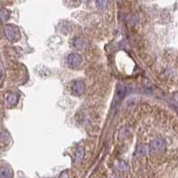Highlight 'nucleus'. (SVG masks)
I'll return each mask as SVG.
<instances>
[{"mask_svg":"<svg viewBox=\"0 0 178 178\" xmlns=\"http://www.w3.org/2000/svg\"><path fill=\"white\" fill-rule=\"evenodd\" d=\"M4 33H5V38L8 40H11V41H16V40L19 39L21 37L19 29L16 26L12 25V24L6 25L5 27Z\"/></svg>","mask_w":178,"mask_h":178,"instance_id":"f257e3e1","label":"nucleus"},{"mask_svg":"<svg viewBox=\"0 0 178 178\" xmlns=\"http://www.w3.org/2000/svg\"><path fill=\"white\" fill-rule=\"evenodd\" d=\"M165 148H166V142L163 139H154L150 142V149L154 152L162 151L165 150Z\"/></svg>","mask_w":178,"mask_h":178,"instance_id":"f03ea898","label":"nucleus"},{"mask_svg":"<svg viewBox=\"0 0 178 178\" xmlns=\"http://www.w3.org/2000/svg\"><path fill=\"white\" fill-rule=\"evenodd\" d=\"M81 61H82V58L77 53H72L67 57V62L73 67H77L81 63Z\"/></svg>","mask_w":178,"mask_h":178,"instance_id":"7ed1b4c3","label":"nucleus"},{"mask_svg":"<svg viewBox=\"0 0 178 178\" xmlns=\"http://www.w3.org/2000/svg\"><path fill=\"white\" fill-rule=\"evenodd\" d=\"M84 90H85V84L83 81L81 80L75 81L72 86V93L76 95H81L84 92Z\"/></svg>","mask_w":178,"mask_h":178,"instance_id":"20e7f679","label":"nucleus"},{"mask_svg":"<svg viewBox=\"0 0 178 178\" xmlns=\"http://www.w3.org/2000/svg\"><path fill=\"white\" fill-rule=\"evenodd\" d=\"M6 101L10 105H15L18 101V96L15 94H9L6 96Z\"/></svg>","mask_w":178,"mask_h":178,"instance_id":"39448f33","label":"nucleus"},{"mask_svg":"<svg viewBox=\"0 0 178 178\" xmlns=\"http://www.w3.org/2000/svg\"><path fill=\"white\" fill-rule=\"evenodd\" d=\"M84 154H85V151L83 148H80L77 150L76 153H75V157H74V161L76 163L81 162L82 160V158H84Z\"/></svg>","mask_w":178,"mask_h":178,"instance_id":"423d86ee","label":"nucleus"},{"mask_svg":"<svg viewBox=\"0 0 178 178\" xmlns=\"http://www.w3.org/2000/svg\"><path fill=\"white\" fill-rule=\"evenodd\" d=\"M13 177V172L11 169L8 168H2L1 169V178H12Z\"/></svg>","mask_w":178,"mask_h":178,"instance_id":"0eeeda50","label":"nucleus"},{"mask_svg":"<svg viewBox=\"0 0 178 178\" xmlns=\"http://www.w3.org/2000/svg\"><path fill=\"white\" fill-rule=\"evenodd\" d=\"M107 0H98L97 1V5L99 6V8H104L107 6Z\"/></svg>","mask_w":178,"mask_h":178,"instance_id":"6e6552de","label":"nucleus"},{"mask_svg":"<svg viewBox=\"0 0 178 178\" xmlns=\"http://www.w3.org/2000/svg\"><path fill=\"white\" fill-rule=\"evenodd\" d=\"M83 45H84V42H83L82 40L77 39L76 41H75V45H76L77 47H79V48L83 47Z\"/></svg>","mask_w":178,"mask_h":178,"instance_id":"1a4fd4ad","label":"nucleus"},{"mask_svg":"<svg viewBox=\"0 0 178 178\" xmlns=\"http://www.w3.org/2000/svg\"><path fill=\"white\" fill-rule=\"evenodd\" d=\"M59 178H70V177H69V175H68V173H67V172H64V173H62V175L60 176Z\"/></svg>","mask_w":178,"mask_h":178,"instance_id":"9d476101","label":"nucleus"},{"mask_svg":"<svg viewBox=\"0 0 178 178\" xmlns=\"http://www.w3.org/2000/svg\"><path fill=\"white\" fill-rule=\"evenodd\" d=\"M176 100H177V101H178V95H176Z\"/></svg>","mask_w":178,"mask_h":178,"instance_id":"9b49d317","label":"nucleus"}]
</instances>
